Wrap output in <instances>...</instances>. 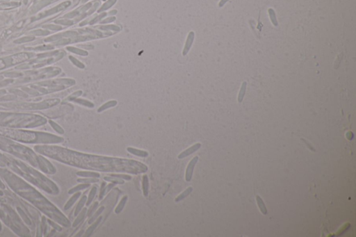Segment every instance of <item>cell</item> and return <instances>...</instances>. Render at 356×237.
Masks as SVG:
<instances>
[{
    "label": "cell",
    "instance_id": "21",
    "mask_svg": "<svg viewBox=\"0 0 356 237\" xmlns=\"http://www.w3.org/2000/svg\"><path fill=\"white\" fill-rule=\"evenodd\" d=\"M246 86H247V83L246 82H243L242 83V85H241V89H240V91L239 93V95H238V102H239V103L242 102V101H243L244 95H245V93H246Z\"/></svg>",
    "mask_w": 356,
    "mask_h": 237
},
{
    "label": "cell",
    "instance_id": "25",
    "mask_svg": "<svg viewBox=\"0 0 356 237\" xmlns=\"http://www.w3.org/2000/svg\"><path fill=\"white\" fill-rule=\"evenodd\" d=\"M81 195H82V194H81V193H80V192H78V193H75V194L73 196V197L70 198V199L68 201V203H67V204H66V209H67L70 208V207H71V206H72L74 203H75V202L77 200V199H78V198L80 197V196H81Z\"/></svg>",
    "mask_w": 356,
    "mask_h": 237
},
{
    "label": "cell",
    "instance_id": "6",
    "mask_svg": "<svg viewBox=\"0 0 356 237\" xmlns=\"http://www.w3.org/2000/svg\"><path fill=\"white\" fill-rule=\"evenodd\" d=\"M102 220H103V216H99L97 219L94 221L93 223L91 224V225L89 226L88 228L86 229L84 236L86 237L91 236L93 234V232H95V230L96 229V228H97L98 226L100 224V223L102 222Z\"/></svg>",
    "mask_w": 356,
    "mask_h": 237
},
{
    "label": "cell",
    "instance_id": "14",
    "mask_svg": "<svg viewBox=\"0 0 356 237\" xmlns=\"http://www.w3.org/2000/svg\"><path fill=\"white\" fill-rule=\"evenodd\" d=\"M104 180L106 181V182H111V183H114L116 184H120V185H123L125 184V180L122 179L120 178H118V177H112V176H105L104 177Z\"/></svg>",
    "mask_w": 356,
    "mask_h": 237
},
{
    "label": "cell",
    "instance_id": "8",
    "mask_svg": "<svg viewBox=\"0 0 356 237\" xmlns=\"http://www.w3.org/2000/svg\"><path fill=\"white\" fill-rule=\"evenodd\" d=\"M117 104L118 102L116 100H110L109 102H107L106 103H104V104L100 106V107L98 108V109L97 110L98 113H102V112L106 111L107 109L115 107Z\"/></svg>",
    "mask_w": 356,
    "mask_h": 237
},
{
    "label": "cell",
    "instance_id": "11",
    "mask_svg": "<svg viewBox=\"0 0 356 237\" xmlns=\"http://www.w3.org/2000/svg\"><path fill=\"white\" fill-rule=\"evenodd\" d=\"M192 191H193V187H191V186L188 187L187 189H185L183 192L180 193V194H179L178 197L175 199V202H179L182 200H183L184 199H185L187 197V196H188L191 194Z\"/></svg>",
    "mask_w": 356,
    "mask_h": 237
},
{
    "label": "cell",
    "instance_id": "35",
    "mask_svg": "<svg viewBox=\"0 0 356 237\" xmlns=\"http://www.w3.org/2000/svg\"><path fill=\"white\" fill-rule=\"evenodd\" d=\"M80 47H82V48H83L87 49H93L94 48V46L93 45H80Z\"/></svg>",
    "mask_w": 356,
    "mask_h": 237
},
{
    "label": "cell",
    "instance_id": "17",
    "mask_svg": "<svg viewBox=\"0 0 356 237\" xmlns=\"http://www.w3.org/2000/svg\"><path fill=\"white\" fill-rule=\"evenodd\" d=\"M75 102L77 104H79L83 107H88L90 108H93L95 107V104L93 103L92 102L87 100V99H75Z\"/></svg>",
    "mask_w": 356,
    "mask_h": 237
},
{
    "label": "cell",
    "instance_id": "16",
    "mask_svg": "<svg viewBox=\"0 0 356 237\" xmlns=\"http://www.w3.org/2000/svg\"><path fill=\"white\" fill-rule=\"evenodd\" d=\"M86 201H87V197H86V195H83L81 198V199L79 200L78 204H77V208H76L75 212V216L78 215L79 214V212L83 209V207H84V205L86 203Z\"/></svg>",
    "mask_w": 356,
    "mask_h": 237
},
{
    "label": "cell",
    "instance_id": "37",
    "mask_svg": "<svg viewBox=\"0 0 356 237\" xmlns=\"http://www.w3.org/2000/svg\"><path fill=\"white\" fill-rule=\"evenodd\" d=\"M302 140H303V141H305V143H306V144H307V145H308V147H309V148H310V149H312V150H313V151H315V149H314V148H312V146H310V145H309V143H308V141H305V140H304V139H302Z\"/></svg>",
    "mask_w": 356,
    "mask_h": 237
},
{
    "label": "cell",
    "instance_id": "27",
    "mask_svg": "<svg viewBox=\"0 0 356 237\" xmlns=\"http://www.w3.org/2000/svg\"><path fill=\"white\" fill-rule=\"evenodd\" d=\"M106 186H107V182L106 181L105 182H103V183L101 184V186H100V194H99V200H102V199H103V198L106 195Z\"/></svg>",
    "mask_w": 356,
    "mask_h": 237
},
{
    "label": "cell",
    "instance_id": "34",
    "mask_svg": "<svg viewBox=\"0 0 356 237\" xmlns=\"http://www.w3.org/2000/svg\"><path fill=\"white\" fill-rule=\"evenodd\" d=\"M339 57H340V55H339L338 57H337V60H336L335 62V65H334V67H335V69H337V68H338L339 64V62H340V61H341V59H342V57H340V58H339Z\"/></svg>",
    "mask_w": 356,
    "mask_h": 237
},
{
    "label": "cell",
    "instance_id": "2",
    "mask_svg": "<svg viewBox=\"0 0 356 237\" xmlns=\"http://www.w3.org/2000/svg\"><path fill=\"white\" fill-rule=\"evenodd\" d=\"M198 159L199 157H198V156H196V157H194L193 159H192L189 161V163H188L187 165V167L186 168V172H185V180L187 181V182H191L192 179L194 168L195 166H196V165L197 164L198 161Z\"/></svg>",
    "mask_w": 356,
    "mask_h": 237
},
{
    "label": "cell",
    "instance_id": "18",
    "mask_svg": "<svg viewBox=\"0 0 356 237\" xmlns=\"http://www.w3.org/2000/svg\"><path fill=\"white\" fill-rule=\"evenodd\" d=\"M91 186V184H82L79 185H77V186L74 187L73 189H70L69 191V193L70 194H73V193H75L76 192H78L79 191H82V190H85V189H87L88 188Z\"/></svg>",
    "mask_w": 356,
    "mask_h": 237
},
{
    "label": "cell",
    "instance_id": "32",
    "mask_svg": "<svg viewBox=\"0 0 356 237\" xmlns=\"http://www.w3.org/2000/svg\"><path fill=\"white\" fill-rule=\"evenodd\" d=\"M116 185V184L110 182V183L109 184H108L107 186H106V194H107V193H109L113 188H114V187H115Z\"/></svg>",
    "mask_w": 356,
    "mask_h": 237
},
{
    "label": "cell",
    "instance_id": "28",
    "mask_svg": "<svg viewBox=\"0 0 356 237\" xmlns=\"http://www.w3.org/2000/svg\"><path fill=\"white\" fill-rule=\"evenodd\" d=\"M116 2V0H109V1L105 3L103 7L100 8V9L98 11V12L103 11L107 10V9H108V8H109L111 6H113L114 4H115Z\"/></svg>",
    "mask_w": 356,
    "mask_h": 237
},
{
    "label": "cell",
    "instance_id": "23",
    "mask_svg": "<svg viewBox=\"0 0 356 237\" xmlns=\"http://www.w3.org/2000/svg\"><path fill=\"white\" fill-rule=\"evenodd\" d=\"M268 12L269 17H270V19H271L272 24H273L274 26L277 27L278 25V23L276 16H275V13L274 10L273 8H269L268 10Z\"/></svg>",
    "mask_w": 356,
    "mask_h": 237
},
{
    "label": "cell",
    "instance_id": "31",
    "mask_svg": "<svg viewBox=\"0 0 356 237\" xmlns=\"http://www.w3.org/2000/svg\"><path fill=\"white\" fill-rule=\"evenodd\" d=\"M105 15H106V13H103V14H102V15H99L98 17L95 18H94L93 20H91V23H90V24H93L96 23H97V22H98L99 20H101L102 18H103V17H104Z\"/></svg>",
    "mask_w": 356,
    "mask_h": 237
},
{
    "label": "cell",
    "instance_id": "22",
    "mask_svg": "<svg viewBox=\"0 0 356 237\" xmlns=\"http://www.w3.org/2000/svg\"><path fill=\"white\" fill-rule=\"evenodd\" d=\"M96 28H98V29H100V30L103 31H114V32H119V31H120V27L118 25L99 26Z\"/></svg>",
    "mask_w": 356,
    "mask_h": 237
},
{
    "label": "cell",
    "instance_id": "15",
    "mask_svg": "<svg viewBox=\"0 0 356 237\" xmlns=\"http://www.w3.org/2000/svg\"><path fill=\"white\" fill-rule=\"evenodd\" d=\"M104 210V206H102L100 208H98L97 210L95 211V213L92 215V216L89 218V220L88 221V223L89 224H91V223H93L94 222V221L97 219V218L100 216V215L103 214V212Z\"/></svg>",
    "mask_w": 356,
    "mask_h": 237
},
{
    "label": "cell",
    "instance_id": "12",
    "mask_svg": "<svg viewBox=\"0 0 356 237\" xmlns=\"http://www.w3.org/2000/svg\"><path fill=\"white\" fill-rule=\"evenodd\" d=\"M97 192H98V187L96 186H93L91 188V191L89 192V194L88 196L87 197V201H86V206H90L91 204L93 201L94 198H95V195L97 194Z\"/></svg>",
    "mask_w": 356,
    "mask_h": 237
},
{
    "label": "cell",
    "instance_id": "26",
    "mask_svg": "<svg viewBox=\"0 0 356 237\" xmlns=\"http://www.w3.org/2000/svg\"><path fill=\"white\" fill-rule=\"evenodd\" d=\"M99 206V202L98 201L95 202L93 204H92V206H91V207L89 208V209L87 210V216L88 218L91 217L95 211L98 209V207Z\"/></svg>",
    "mask_w": 356,
    "mask_h": 237
},
{
    "label": "cell",
    "instance_id": "29",
    "mask_svg": "<svg viewBox=\"0 0 356 237\" xmlns=\"http://www.w3.org/2000/svg\"><path fill=\"white\" fill-rule=\"evenodd\" d=\"M68 49L69 50H70L71 52H73L74 53H75V54H77L79 55L84 56V57H86V56L88 55V52H86L85 50H82V49H77V48H68Z\"/></svg>",
    "mask_w": 356,
    "mask_h": 237
},
{
    "label": "cell",
    "instance_id": "24",
    "mask_svg": "<svg viewBox=\"0 0 356 237\" xmlns=\"http://www.w3.org/2000/svg\"><path fill=\"white\" fill-rule=\"evenodd\" d=\"M109 175L112 176V177H118V178H120L122 179H124L125 181H130L132 178L131 175H129V174H127L111 173V174H109Z\"/></svg>",
    "mask_w": 356,
    "mask_h": 237
},
{
    "label": "cell",
    "instance_id": "30",
    "mask_svg": "<svg viewBox=\"0 0 356 237\" xmlns=\"http://www.w3.org/2000/svg\"><path fill=\"white\" fill-rule=\"evenodd\" d=\"M70 59L72 60L73 63L75 64V65H77V67L79 68H81V69H83V68H85V65L83 64L82 62H80L79 61L77 60V59L75 58H73V57H70Z\"/></svg>",
    "mask_w": 356,
    "mask_h": 237
},
{
    "label": "cell",
    "instance_id": "7",
    "mask_svg": "<svg viewBox=\"0 0 356 237\" xmlns=\"http://www.w3.org/2000/svg\"><path fill=\"white\" fill-rule=\"evenodd\" d=\"M149 179L146 174H145L142 177V191L145 198L148 196V193H149Z\"/></svg>",
    "mask_w": 356,
    "mask_h": 237
},
{
    "label": "cell",
    "instance_id": "3",
    "mask_svg": "<svg viewBox=\"0 0 356 237\" xmlns=\"http://www.w3.org/2000/svg\"><path fill=\"white\" fill-rule=\"evenodd\" d=\"M200 147H201V143H195L194 145L191 146V147L187 149H186L185 150L182 152L180 154H179L178 156V159H183L188 157V156H190L192 154H193L194 152H196L197 150H198Z\"/></svg>",
    "mask_w": 356,
    "mask_h": 237
},
{
    "label": "cell",
    "instance_id": "1",
    "mask_svg": "<svg viewBox=\"0 0 356 237\" xmlns=\"http://www.w3.org/2000/svg\"><path fill=\"white\" fill-rule=\"evenodd\" d=\"M64 163L82 169L103 173H127L132 174L145 173L148 170L142 162L124 158L111 157L75 152L59 148Z\"/></svg>",
    "mask_w": 356,
    "mask_h": 237
},
{
    "label": "cell",
    "instance_id": "10",
    "mask_svg": "<svg viewBox=\"0 0 356 237\" xmlns=\"http://www.w3.org/2000/svg\"><path fill=\"white\" fill-rule=\"evenodd\" d=\"M128 200V195H124L123 197L120 199V202L118 203V204L117 205L116 208L115 209V210H114V212H115V214H119L120 213H121V211L123 210L124 207H125V206L126 205L127 202Z\"/></svg>",
    "mask_w": 356,
    "mask_h": 237
},
{
    "label": "cell",
    "instance_id": "36",
    "mask_svg": "<svg viewBox=\"0 0 356 237\" xmlns=\"http://www.w3.org/2000/svg\"><path fill=\"white\" fill-rule=\"evenodd\" d=\"M228 1H229V0H221V1H220V2H219V4H218L219 7H223V6L226 4V2H228Z\"/></svg>",
    "mask_w": 356,
    "mask_h": 237
},
{
    "label": "cell",
    "instance_id": "38",
    "mask_svg": "<svg viewBox=\"0 0 356 237\" xmlns=\"http://www.w3.org/2000/svg\"><path fill=\"white\" fill-rule=\"evenodd\" d=\"M86 1H88V0H83V2H86Z\"/></svg>",
    "mask_w": 356,
    "mask_h": 237
},
{
    "label": "cell",
    "instance_id": "13",
    "mask_svg": "<svg viewBox=\"0 0 356 237\" xmlns=\"http://www.w3.org/2000/svg\"><path fill=\"white\" fill-rule=\"evenodd\" d=\"M87 210L88 209L86 208H83V209L79 212L78 217L77 218L75 223H74L73 227H76L80 223H82V222H83V220H84V218L87 216Z\"/></svg>",
    "mask_w": 356,
    "mask_h": 237
},
{
    "label": "cell",
    "instance_id": "9",
    "mask_svg": "<svg viewBox=\"0 0 356 237\" xmlns=\"http://www.w3.org/2000/svg\"><path fill=\"white\" fill-rule=\"evenodd\" d=\"M77 175L81 177H94V178L100 177V173L93 172V171H80L77 173Z\"/></svg>",
    "mask_w": 356,
    "mask_h": 237
},
{
    "label": "cell",
    "instance_id": "20",
    "mask_svg": "<svg viewBox=\"0 0 356 237\" xmlns=\"http://www.w3.org/2000/svg\"><path fill=\"white\" fill-rule=\"evenodd\" d=\"M99 178H94V177H86V178H79L77 179V182L82 184H95L99 182Z\"/></svg>",
    "mask_w": 356,
    "mask_h": 237
},
{
    "label": "cell",
    "instance_id": "5",
    "mask_svg": "<svg viewBox=\"0 0 356 237\" xmlns=\"http://www.w3.org/2000/svg\"><path fill=\"white\" fill-rule=\"evenodd\" d=\"M127 150H128V152H129L130 154L137 156V157H138L145 158V157H148V156H149V153H148V152L143 150V149H140L132 148V147H128L127 148Z\"/></svg>",
    "mask_w": 356,
    "mask_h": 237
},
{
    "label": "cell",
    "instance_id": "19",
    "mask_svg": "<svg viewBox=\"0 0 356 237\" xmlns=\"http://www.w3.org/2000/svg\"><path fill=\"white\" fill-rule=\"evenodd\" d=\"M256 200H257V202H258L259 208V209H260L262 213L264 215L267 214V207H266V206L264 203V202H263V200H262V199L259 197V195H257L256 196Z\"/></svg>",
    "mask_w": 356,
    "mask_h": 237
},
{
    "label": "cell",
    "instance_id": "4",
    "mask_svg": "<svg viewBox=\"0 0 356 237\" xmlns=\"http://www.w3.org/2000/svg\"><path fill=\"white\" fill-rule=\"evenodd\" d=\"M194 38H195V33L193 32H190L188 33L187 40H186L184 49L183 50H182V55L183 56H186L188 54V52H189L191 46L193 45Z\"/></svg>",
    "mask_w": 356,
    "mask_h": 237
},
{
    "label": "cell",
    "instance_id": "33",
    "mask_svg": "<svg viewBox=\"0 0 356 237\" xmlns=\"http://www.w3.org/2000/svg\"><path fill=\"white\" fill-rule=\"evenodd\" d=\"M116 20V18L115 17H111V18H107V19H105L104 20H103L101 22V24H105V23H112V22L115 21Z\"/></svg>",
    "mask_w": 356,
    "mask_h": 237
}]
</instances>
